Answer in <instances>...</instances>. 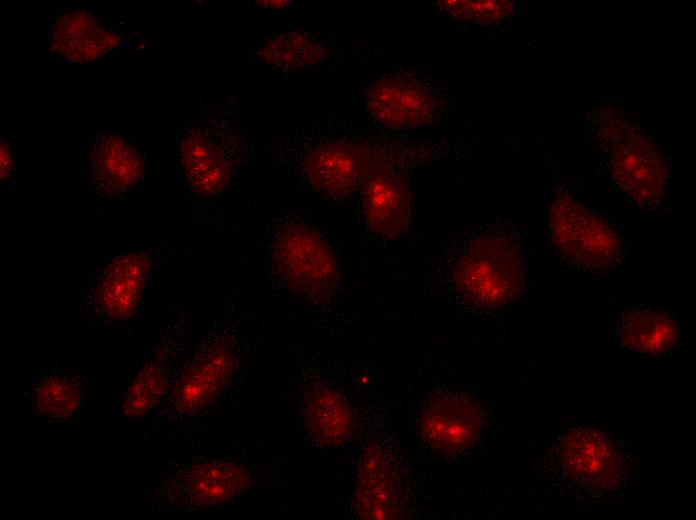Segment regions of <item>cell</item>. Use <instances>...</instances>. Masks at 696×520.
I'll list each match as a JSON object with an SVG mask.
<instances>
[{"label": "cell", "instance_id": "obj_1", "mask_svg": "<svg viewBox=\"0 0 696 520\" xmlns=\"http://www.w3.org/2000/svg\"><path fill=\"white\" fill-rule=\"evenodd\" d=\"M177 142L178 162L191 196L201 203L219 198L235 179L244 156L237 99L197 103Z\"/></svg>", "mask_w": 696, "mask_h": 520}, {"label": "cell", "instance_id": "obj_2", "mask_svg": "<svg viewBox=\"0 0 696 520\" xmlns=\"http://www.w3.org/2000/svg\"><path fill=\"white\" fill-rule=\"evenodd\" d=\"M237 367L236 334L224 313L188 348L165 402L144 430L181 428L199 420L229 387Z\"/></svg>", "mask_w": 696, "mask_h": 520}, {"label": "cell", "instance_id": "obj_3", "mask_svg": "<svg viewBox=\"0 0 696 520\" xmlns=\"http://www.w3.org/2000/svg\"><path fill=\"white\" fill-rule=\"evenodd\" d=\"M592 132L607 157L614 182L637 204L657 205L666 189L667 169L661 151L627 114L600 108Z\"/></svg>", "mask_w": 696, "mask_h": 520}, {"label": "cell", "instance_id": "obj_4", "mask_svg": "<svg viewBox=\"0 0 696 520\" xmlns=\"http://www.w3.org/2000/svg\"><path fill=\"white\" fill-rule=\"evenodd\" d=\"M159 247L133 246L104 262L80 299V315L90 326L119 327L143 309L156 268Z\"/></svg>", "mask_w": 696, "mask_h": 520}, {"label": "cell", "instance_id": "obj_5", "mask_svg": "<svg viewBox=\"0 0 696 520\" xmlns=\"http://www.w3.org/2000/svg\"><path fill=\"white\" fill-rule=\"evenodd\" d=\"M191 314L181 306L169 310L165 327L129 382L120 406V420L136 425L162 407L191 344Z\"/></svg>", "mask_w": 696, "mask_h": 520}, {"label": "cell", "instance_id": "obj_6", "mask_svg": "<svg viewBox=\"0 0 696 520\" xmlns=\"http://www.w3.org/2000/svg\"><path fill=\"white\" fill-rule=\"evenodd\" d=\"M251 481L249 470L236 461L200 460L168 472L149 491L147 501L156 511L196 512L236 499Z\"/></svg>", "mask_w": 696, "mask_h": 520}, {"label": "cell", "instance_id": "obj_7", "mask_svg": "<svg viewBox=\"0 0 696 520\" xmlns=\"http://www.w3.org/2000/svg\"><path fill=\"white\" fill-rule=\"evenodd\" d=\"M523 281V262L516 245L498 235L476 239L459 258L454 282L473 304L495 308L513 300Z\"/></svg>", "mask_w": 696, "mask_h": 520}, {"label": "cell", "instance_id": "obj_8", "mask_svg": "<svg viewBox=\"0 0 696 520\" xmlns=\"http://www.w3.org/2000/svg\"><path fill=\"white\" fill-rule=\"evenodd\" d=\"M549 233L559 253L582 269L603 271L619 260L621 242L616 232L571 196L560 195L551 202Z\"/></svg>", "mask_w": 696, "mask_h": 520}, {"label": "cell", "instance_id": "obj_9", "mask_svg": "<svg viewBox=\"0 0 696 520\" xmlns=\"http://www.w3.org/2000/svg\"><path fill=\"white\" fill-rule=\"evenodd\" d=\"M379 149L349 139L303 144L296 167L304 181L320 194L341 199L361 186L367 175L385 162Z\"/></svg>", "mask_w": 696, "mask_h": 520}, {"label": "cell", "instance_id": "obj_10", "mask_svg": "<svg viewBox=\"0 0 696 520\" xmlns=\"http://www.w3.org/2000/svg\"><path fill=\"white\" fill-rule=\"evenodd\" d=\"M273 257L286 285L304 296H322L336 283L338 269L332 250L305 225L283 227L275 238Z\"/></svg>", "mask_w": 696, "mask_h": 520}, {"label": "cell", "instance_id": "obj_11", "mask_svg": "<svg viewBox=\"0 0 696 520\" xmlns=\"http://www.w3.org/2000/svg\"><path fill=\"white\" fill-rule=\"evenodd\" d=\"M86 174L98 208L140 188L148 176V162L129 138L99 132L89 141Z\"/></svg>", "mask_w": 696, "mask_h": 520}, {"label": "cell", "instance_id": "obj_12", "mask_svg": "<svg viewBox=\"0 0 696 520\" xmlns=\"http://www.w3.org/2000/svg\"><path fill=\"white\" fill-rule=\"evenodd\" d=\"M50 51L62 61L87 63L117 51L125 41L120 29L88 5L60 11L49 29Z\"/></svg>", "mask_w": 696, "mask_h": 520}, {"label": "cell", "instance_id": "obj_13", "mask_svg": "<svg viewBox=\"0 0 696 520\" xmlns=\"http://www.w3.org/2000/svg\"><path fill=\"white\" fill-rule=\"evenodd\" d=\"M369 114L393 129L418 128L428 124L436 110L432 94L419 84L386 77L373 82L365 94Z\"/></svg>", "mask_w": 696, "mask_h": 520}, {"label": "cell", "instance_id": "obj_14", "mask_svg": "<svg viewBox=\"0 0 696 520\" xmlns=\"http://www.w3.org/2000/svg\"><path fill=\"white\" fill-rule=\"evenodd\" d=\"M481 425L477 406L464 396L453 394L431 400L419 420L424 440L445 453H459L469 448L479 436Z\"/></svg>", "mask_w": 696, "mask_h": 520}, {"label": "cell", "instance_id": "obj_15", "mask_svg": "<svg viewBox=\"0 0 696 520\" xmlns=\"http://www.w3.org/2000/svg\"><path fill=\"white\" fill-rule=\"evenodd\" d=\"M362 208L369 229L379 237L395 239L407 230L410 194L386 162L377 165L364 180Z\"/></svg>", "mask_w": 696, "mask_h": 520}, {"label": "cell", "instance_id": "obj_16", "mask_svg": "<svg viewBox=\"0 0 696 520\" xmlns=\"http://www.w3.org/2000/svg\"><path fill=\"white\" fill-rule=\"evenodd\" d=\"M90 394L86 376L74 368L55 366L40 372L24 395L34 414L63 422L82 413Z\"/></svg>", "mask_w": 696, "mask_h": 520}, {"label": "cell", "instance_id": "obj_17", "mask_svg": "<svg viewBox=\"0 0 696 520\" xmlns=\"http://www.w3.org/2000/svg\"><path fill=\"white\" fill-rule=\"evenodd\" d=\"M354 505L357 515L363 519L399 516L395 471L388 455L379 446H367L361 456Z\"/></svg>", "mask_w": 696, "mask_h": 520}, {"label": "cell", "instance_id": "obj_18", "mask_svg": "<svg viewBox=\"0 0 696 520\" xmlns=\"http://www.w3.org/2000/svg\"><path fill=\"white\" fill-rule=\"evenodd\" d=\"M328 56V48L315 35L300 29H286L269 36L254 52L255 63L279 72L313 68Z\"/></svg>", "mask_w": 696, "mask_h": 520}, {"label": "cell", "instance_id": "obj_19", "mask_svg": "<svg viewBox=\"0 0 696 520\" xmlns=\"http://www.w3.org/2000/svg\"><path fill=\"white\" fill-rule=\"evenodd\" d=\"M304 420L311 437L320 445L338 447L355 429L353 412L345 398L329 387L315 388L305 401Z\"/></svg>", "mask_w": 696, "mask_h": 520}, {"label": "cell", "instance_id": "obj_20", "mask_svg": "<svg viewBox=\"0 0 696 520\" xmlns=\"http://www.w3.org/2000/svg\"><path fill=\"white\" fill-rule=\"evenodd\" d=\"M678 329L666 314L650 310H634L624 316L620 326L623 343L644 353H662L676 342Z\"/></svg>", "mask_w": 696, "mask_h": 520}, {"label": "cell", "instance_id": "obj_21", "mask_svg": "<svg viewBox=\"0 0 696 520\" xmlns=\"http://www.w3.org/2000/svg\"><path fill=\"white\" fill-rule=\"evenodd\" d=\"M564 457L571 471L596 483L607 480L616 468L613 449L593 433L571 434L564 445Z\"/></svg>", "mask_w": 696, "mask_h": 520}, {"label": "cell", "instance_id": "obj_22", "mask_svg": "<svg viewBox=\"0 0 696 520\" xmlns=\"http://www.w3.org/2000/svg\"><path fill=\"white\" fill-rule=\"evenodd\" d=\"M439 8L457 20L477 23L495 24L509 18L515 9L512 1H438Z\"/></svg>", "mask_w": 696, "mask_h": 520}, {"label": "cell", "instance_id": "obj_23", "mask_svg": "<svg viewBox=\"0 0 696 520\" xmlns=\"http://www.w3.org/2000/svg\"><path fill=\"white\" fill-rule=\"evenodd\" d=\"M1 181L6 183L11 181L15 172L16 155L12 144L5 138L1 139Z\"/></svg>", "mask_w": 696, "mask_h": 520}, {"label": "cell", "instance_id": "obj_24", "mask_svg": "<svg viewBox=\"0 0 696 520\" xmlns=\"http://www.w3.org/2000/svg\"><path fill=\"white\" fill-rule=\"evenodd\" d=\"M257 5L268 9H283L292 5L293 1H256Z\"/></svg>", "mask_w": 696, "mask_h": 520}]
</instances>
